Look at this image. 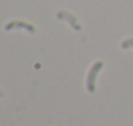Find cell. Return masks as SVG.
<instances>
[{
    "instance_id": "1",
    "label": "cell",
    "mask_w": 133,
    "mask_h": 126,
    "mask_svg": "<svg viewBox=\"0 0 133 126\" xmlns=\"http://www.w3.org/2000/svg\"><path fill=\"white\" fill-rule=\"evenodd\" d=\"M101 67H103V61H96L93 64V67L89 69L88 79H86V86H88L89 93H94V89H96V78H98V72L101 71Z\"/></svg>"
},
{
    "instance_id": "2",
    "label": "cell",
    "mask_w": 133,
    "mask_h": 126,
    "mask_svg": "<svg viewBox=\"0 0 133 126\" xmlns=\"http://www.w3.org/2000/svg\"><path fill=\"white\" fill-rule=\"evenodd\" d=\"M12 29H25L29 32H36V27L29 22H24V20H12L5 25V30H12Z\"/></svg>"
},
{
    "instance_id": "3",
    "label": "cell",
    "mask_w": 133,
    "mask_h": 126,
    "mask_svg": "<svg viewBox=\"0 0 133 126\" xmlns=\"http://www.w3.org/2000/svg\"><path fill=\"white\" fill-rule=\"evenodd\" d=\"M59 19H64V20H68V22L71 24V25L74 27L76 30H81V25H79L78 19H76V17H72L71 13H66V12H59Z\"/></svg>"
},
{
    "instance_id": "4",
    "label": "cell",
    "mask_w": 133,
    "mask_h": 126,
    "mask_svg": "<svg viewBox=\"0 0 133 126\" xmlns=\"http://www.w3.org/2000/svg\"><path fill=\"white\" fill-rule=\"evenodd\" d=\"M121 47H123V49H131V47H133V37H130V39H127V40H123Z\"/></svg>"
},
{
    "instance_id": "5",
    "label": "cell",
    "mask_w": 133,
    "mask_h": 126,
    "mask_svg": "<svg viewBox=\"0 0 133 126\" xmlns=\"http://www.w3.org/2000/svg\"><path fill=\"white\" fill-rule=\"evenodd\" d=\"M0 96H2V91H0Z\"/></svg>"
}]
</instances>
